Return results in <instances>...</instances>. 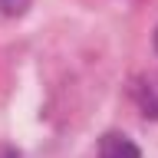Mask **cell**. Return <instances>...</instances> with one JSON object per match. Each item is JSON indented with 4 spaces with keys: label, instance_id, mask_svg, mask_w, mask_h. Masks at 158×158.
<instances>
[{
    "label": "cell",
    "instance_id": "obj_1",
    "mask_svg": "<svg viewBox=\"0 0 158 158\" xmlns=\"http://www.w3.org/2000/svg\"><path fill=\"white\" fill-rule=\"evenodd\" d=\"M99 158H142L138 145L132 138H125L122 132H109L99 142Z\"/></svg>",
    "mask_w": 158,
    "mask_h": 158
},
{
    "label": "cell",
    "instance_id": "obj_2",
    "mask_svg": "<svg viewBox=\"0 0 158 158\" xmlns=\"http://www.w3.org/2000/svg\"><path fill=\"white\" fill-rule=\"evenodd\" d=\"M132 92H135L138 109H142L148 118H158V76L135 79V82H132Z\"/></svg>",
    "mask_w": 158,
    "mask_h": 158
},
{
    "label": "cell",
    "instance_id": "obj_3",
    "mask_svg": "<svg viewBox=\"0 0 158 158\" xmlns=\"http://www.w3.org/2000/svg\"><path fill=\"white\" fill-rule=\"evenodd\" d=\"M155 49H158V33H155Z\"/></svg>",
    "mask_w": 158,
    "mask_h": 158
}]
</instances>
